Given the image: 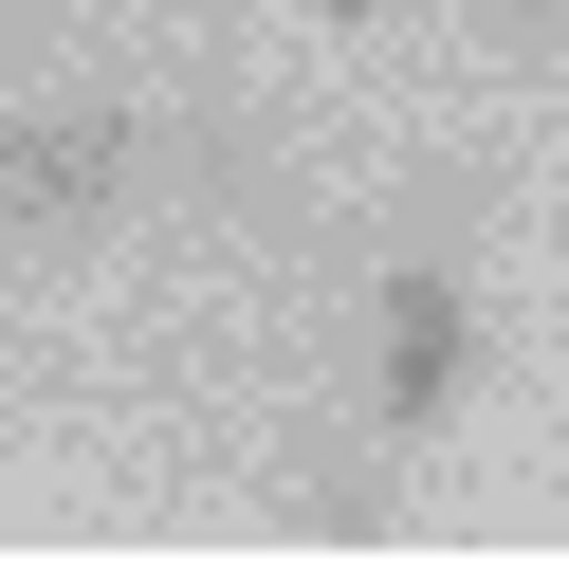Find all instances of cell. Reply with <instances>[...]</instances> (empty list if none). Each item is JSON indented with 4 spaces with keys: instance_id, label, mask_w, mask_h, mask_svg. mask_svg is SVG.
I'll list each match as a JSON object with an SVG mask.
<instances>
[{
    "instance_id": "3",
    "label": "cell",
    "mask_w": 569,
    "mask_h": 569,
    "mask_svg": "<svg viewBox=\"0 0 569 569\" xmlns=\"http://www.w3.org/2000/svg\"><path fill=\"white\" fill-rule=\"evenodd\" d=\"M276 515H295V532H386V478H368V459H276Z\"/></svg>"
},
{
    "instance_id": "2",
    "label": "cell",
    "mask_w": 569,
    "mask_h": 569,
    "mask_svg": "<svg viewBox=\"0 0 569 569\" xmlns=\"http://www.w3.org/2000/svg\"><path fill=\"white\" fill-rule=\"evenodd\" d=\"M129 184H148V111H0V221L92 239Z\"/></svg>"
},
{
    "instance_id": "4",
    "label": "cell",
    "mask_w": 569,
    "mask_h": 569,
    "mask_svg": "<svg viewBox=\"0 0 569 569\" xmlns=\"http://www.w3.org/2000/svg\"><path fill=\"white\" fill-rule=\"evenodd\" d=\"M496 38H515V56H569V0H496Z\"/></svg>"
},
{
    "instance_id": "1",
    "label": "cell",
    "mask_w": 569,
    "mask_h": 569,
    "mask_svg": "<svg viewBox=\"0 0 569 569\" xmlns=\"http://www.w3.org/2000/svg\"><path fill=\"white\" fill-rule=\"evenodd\" d=\"M459 386H478V276H459V239H405L368 295V422L386 441H441Z\"/></svg>"
},
{
    "instance_id": "5",
    "label": "cell",
    "mask_w": 569,
    "mask_h": 569,
    "mask_svg": "<svg viewBox=\"0 0 569 569\" xmlns=\"http://www.w3.org/2000/svg\"><path fill=\"white\" fill-rule=\"evenodd\" d=\"M312 19H386V0H312Z\"/></svg>"
}]
</instances>
